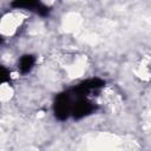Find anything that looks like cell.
<instances>
[{"label": "cell", "instance_id": "cell-3", "mask_svg": "<svg viewBox=\"0 0 151 151\" xmlns=\"http://www.w3.org/2000/svg\"><path fill=\"white\" fill-rule=\"evenodd\" d=\"M12 7L14 8H25V9H29V11H33L42 17L47 15L50 13V8L47 6H45L42 2L40 1H33V0H17V1H13L12 4Z\"/></svg>", "mask_w": 151, "mask_h": 151}, {"label": "cell", "instance_id": "cell-2", "mask_svg": "<svg viewBox=\"0 0 151 151\" xmlns=\"http://www.w3.org/2000/svg\"><path fill=\"white\" fill-rule=\"evenodd\" d=\"M96 106L94 104H92L91 101H88L87 99L83 98V97H78V99L72 104V116L76 119H80L90 113H92L94 111Z\"/></svg>", "mask_w": 151, "mask_h": 151}, {"label": "cell", "instance_id": "cell-4", "mask_svg": "<svg viewBox=\"0 0 151 151\" xmlns=\"http://www.w3.org/2000/svg\"><path fill=\"white\" fill-rule=\"evenodd\" d=\"M34 63H35V58L33 55H31V54L22 55L21 59H20V61H19V70H20V72L24 73V74L25 73H28L32 70Z\"/></svg>", "mask_w": 151, "mask_h": 151}, {"label": "cell", "instance_id": "cell-1", "mask_svg": "<svg viewBox=\"0 0 151 151\" xmlns=\"http://www.w3.org/2000/svg\"><path fill=\"white\" fill-rule=\"evenodd\" d=\"M72 100L71 94L68 92L60 93L54 103V114L59 120H65L68 118L71 111H72Z\"/></svg>", "mask_w": 151, "mask_h": 151}, {"label": "cell", "instance_id": "cell-5", "mask_svg": "<svg viewBox=\"0 0 151 151\" xmlns=\"http://www.w3.org/2000/svg\"><path fill=\"white\" fill-rule=\"evenodd\" d=\"M1 81H2V83L9 81V72H8L4 66L1 67Z\"/></svg>", "mask_w": 151, "mask_h": 151}]
</instances>
